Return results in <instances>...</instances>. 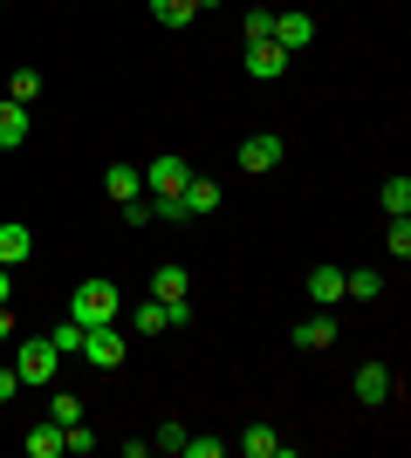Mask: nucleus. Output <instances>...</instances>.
<instances>
[{"mask_svg":"<svg viewBox=\"0 0 411 458\" xmlns=\"http://www.w3.org/2000/svg\"><path fill=\"white\" fill-rule=\"evenodd\" d=\"M69 315H76L82 328L97 322H124V294L110 281H76V294H69Z\"/></svg>","mask_w":411,"mask_h":458,"instance_id":"nucleus-1","label":"nucleus"},{"mask_svg":"<svg viewBox=\"0 0 411 458\" xmlns=\"http://www.w3.org/2000/svg\"><path fill=\"white\" fill-rule=\"evenodd\" d=\"M56 369H62V356H56L48 335H21L14 343V377L21 383H56Z\"/></svg>","mask_w":411,"mask_h":458,"instance_id":"nucleus-2","label":"nucleus"},{"mask_svg":"<svg viewBox=\"0 0 411 458\" xmlns=\"http://www.w3.org/2000/svg\"><path fill=\"white\" fill-rule=\"evenodd\" d=\"M76 356H90L97 369H117L124 363V322H97V328H82V349Z\"/></svg>","mask_w":411,"mask_h":458,"instance_id":"nucleus-3","label":"nucleus"},{"mask_svg":"<svg viewBox=\"0 0 411 458\" xmlns=\"http://www.w3.org/2000/svg\"><path fill=\"white\" fill-rule=\"evenodd\" d=\"M281 157H288V144H281L274 131H254V137H247V144L234 151V165H240V172H274Z\"/></svg>","mask_w":411,"mask_h":458,"instance_id":"nucleus-4","label":"nucleus"},{"mask_svg":"<svg viewBox=\"0 0 411 458\" xmlns=\"http://www.w3.org/2000/svg\"><path fill=\"white\" fill-rule=\"evenodd\" d=\"M185 178H193V165H185V157H151V165H144V191H151V199H178V191H185Z\"/></svg>","mask_w":411,"mask_h":458,"instance_id":"nucleus-5","label":"nucleus"},{"mask_svg":"<svg viewBox=\"0 0 411 458\" xmlns=\"http://www.w3.org/2000/svg\"><path fill=\"white\" fill-rule=\"evenodd\" d=\"M247 76L254 82H281L288 76V48H281V41H247Z\"/></svg>","mask_w":411,"mask_h":458,"instance_id":"nucleus-6","label":"nucleus"},{"mask_svg":"<svg viewBox=\"0 0 411 458\" xmlns=\"http://www.w3.org/2000/svg\"><path fill=\"white\" fill-rule=\"evenodd\" d=\"M178 206H185V219H206V212H219V185L213 178H185V191H178Z\"/></svg>","mask_w":411,"mask_h":458,"instance_id":"nucleus-7","label":"nucleus"},{"mask_svg":"<svg viewBox=\"0 0 411 458\" xmlns=\"http://www.w3.org/2000/svg\"><path fill=\"white\" fill-rule=\"evenodd\" d=\"M350 390H356V403H384V397H391V369H384V363H364L350 377Z\"/></svg>","mask_w":411,"mask_h":458,"instance_id":"nucleus-8","label":"nucleus"},{"mask_svg":"<svg viewBox=\"0 0 411 458\" xmlns=\"http://www.w3.org/2000/svg\"><path fill=\"white\" fill-rule=\"evenodd\" d=\"M268 41H281V48L295 55V48H309V41H315V21L309 14H274V35Z\"/></svg>","mask_w":411,"mask_h":458,"instance_id":"nucleus-9","label":"nucleus"},{"mask_svg":"<svg viewBox=\"0 0 411 458\" xmlns=\"http://www.w3.org/2000/svg\"><path fill=\"white\" fill-rule=\"evenodd\" d=\"M240 452H247V458H281L288 438H281L274 424H247V431H240Z\"/></svg>","mask_w":411,"mask_h":458,"instance_id":"nucleus-10","label":"nucleus"},{"mask_svg":"<svg viewBox=\"0 0 411 458\" xmlns=\"http://www.w3.org/2000/svg\"><path fill=\"white\" fill-rule=\"evenodd\" d=\"M21 144H28V103L7 96V103H0V151H21Z\"/></svg>","mask_w":411,"mask_h":458,"instance_id":"nucleus-11","label":"nucleus"},{"mask_svg":"<svg viewBox=\"0 0 411 458\" xmlns=\"http://www.w3.org/2000/svg\"><path fill=\"white\" fill-rule=\"evenodd\" d=\"M28 253H35V233L21 226V219H7V226H0V267H21Z\"/></svg>","mask_w":411,"mask_h":458,"instance_id":"nucleus-12","label":"nucleus"},{"mask_svg":"<svg viewBox=\"0 0 411 458\" xmlns=\"http://www.w3.org/2000/svg\"><path fill=\"white\" fill-rule=\"evenodd\" d=\"M330 343H336V315H330V308H315L309 322L295 328V349H330Z\"/></svg>","mask_w":411,"mask_h":458,"instance_id":"nucleus-13","label":"nucleus"},{"mask_svg":"<svg viewBox=\"0 0 411 458\" xmlns=\"http://www.w3.org/2000/svg\"><path fill=\"white\" fill-rule=\"evenodd\" d=\"M103 191H110V199H144V172H137V165H110V172H103Z\"/></svg>","mask_w":411,"mask_h":458,"instance_id":"nucleus-14","label":"nucleus"},{"mask_svg":"<svg viewBox=\"0 0 411 458\" xmlns=\"http://www.w3.org/2000/svg\"><path fill=\"white\" fill-rule=\"evenodd\" d=\"M309 301L315 308H336V301H343V267H309Z\"/></svg>","mask_w":411,"mask_h":458,"instance_id":"nucleus-15","label":"nucleus"},{"mask_svg":"<svg viewBox=\"0 0 411 458\" xmlns=\"http://www.w3.org/2000/svg\"><path fill=\"white\" fill-rule=\"evenodd\" d=\"M28 458H62V424H56V418L28 431Z\"/></svg>","mask_w":411,"mask_h":458,"instance_id":"nucleus-16","label":"nucleus"},{"mask_svg":"<svg viewBox=\"0 0 411 458\" xmlns=\"http://www.w3.org/2000/svg\"><path fill=\"white\" fill-rule=\"evenodd\" d=\"M193 14H199V0H151V21H158V28H185Z\"/></svg>","mask_w":411,"mask_h":458,"instance_id":"nucleus-17","label":"nucleus"},{"mask_svg":"<svg viewBox=\"0 0 411 458\" xmlns=\"http://www.w3.org/2000/svg\"><path fill=\"white\" fill-rule=\"evenodd\" d=\"M343 294H356V301H377V294H384V274L350 267V274H343Z\"/></svg>","mask_w":411,"mask_h":458,"instance_id":"nucleus-18","label":"nucleus"},{"mask_svg":"<svg viewBox=\"0 0 411 458\" xmlns=\"http://www.w3.org/2000/svg\"><path fill=\"white\" fill-rule=\"evenodd\" d=\"M151 301H185V267H158L151 274Z\"/></svg>","mask_w":411,"mask_h":458,"instance_id":"nucleus-19","label":"nucleus"},{"mask_svg":"<svg viewBox=\"0 0 411 458\" xmlns=\"http://www.w3.org/2000/svg\"><path fill=\"white\" fill-rule=\"evenodd\" d=\"M377 199H384V212H411V178H384V191H377Z\"/></svg>","mask_w":411,"mask_h":458,"instance_id":"nucleus-20","label":"nucleus"},{"mask_svg":"<svg viewBox=\"0 0 411 458\" xmlns=\"http://www.w3.org/2000/svg\"><path fill=\"white\" fill-rule=\"evenodd\" d=\"M62 452H76V458H82V452H97V431H90L82 418H76V424H62Z\"/></svg>","mask_w":411,"mask_h":458,"instance_id":"nucleus-21","label":"nucleus"},{"mask_svg":"<svg viewBox=\"0 0 411 458\" xmlns=\"http://www.w3.org/2000/svg\"><path fill=\"white\" fill-rule=\"evenodd\" d=\"M48 343H56V356H76V349H82V322L69 315L62 328H48Z\"/></svg>","mask_w":411,"mask_h":458,"instance_id":"nucleus-22","label":"nucleus"},{"mask_svg":"<svg viewBox=\"0 0 411 458\" xmlns=\"http://www.w3.org/2000/svg\"><path fill=\"white\" fill-rule=\"evenodd\" d=\"M7 96H14V103H35V96H41V69H14Z\"/></svg>","mask_w":411,"mask_h":458,"instance_id":"nucleus-23","label":"nucleus"},{"mask_svg":"<svg viewBox=\"0 0 411 458\" xmlns=\"http://www.w3.org/2000/svg\"><path fill=\"white\" fill-rule=\"evenodd\" d=\"M131 322L144 328V335H165V301H144V308L131 315Z\"/></svg>","mask_w":411,"mask_h":458,"instance_id":"nucleus-24","label":"nucleus"},{"mask_svg":"<svg viewBox=\"0 0 411 458\" xmlns=\"http://www.w3.org/2000/svg\"><path fill=\"white\" fill-rule=\"evenodd\" d=\"M151 452L178 458V452H185V431H178V424H158V438H151Z\"/></svg>","mask_w":411,"mask_h":458,"instance_id":"nucleus-25","label":"nucleus"},{"mask_svg":"<svg viewBox=\"0 0 411 458\" xmlns=\"http://www.w3.org/2000/svg\"><path fill=\"white\" fill-rule=\"evenodd\" d=\"M240 28H247V41H268V35H274V14H268V7H247V21H240Z\"/></svg>","mask_w":411,"mask_h":458,"instance_id":"nucleus-26","label":"nucleus"},{"mask_svg":"<svg viewBox=\"0 0 411 458\" xmlns=\"http://www.w3.org/2000/svg\"><path fill=\"white\" fill-rule=\"evenodd\" d=\"M384 247H391L398 260H405V253H411V219H405V212H398V219H391V233H384Z\"/></svg>","mask_w":411,"mask_h":458,"instance_id":"nucleus-27","label":"nucleus"},{"mask_svg":"<svg viewBox=\"0 0 411 458\" xmlns=\"http://www.w3.org/2000/svg\"><path fill=\"white\" fill-rule=\"evenodd\" d=\"M48 418H56V424H76V418H82V403L69 397V390H56V403H48Z\"/></svg>","mask_w":411,"mask_h":458,"instance_id":"nucleus-28","label":"nucleus"},{"mask_svg":"<svg viewBox=\"0 0 411 458\" xmlns=\"http://www.w3.org/2000/svg\"><path fill=\"white\" fill-rule=\"evenodd\" d=\"M178 458H227V445H219V438H185Z\"/></svg>","mask_w":411,"mask_h":458,"instance_id":"nucleus-29","label":"nucleus"},{"mask_svg":"<svg viewBox=\"0 0 411 458\" xmlns=\"http://www.w3.org/2000/svg\"><path fill=\"white\" fill-rule=\"evenodd\" d=\"M165 328H193V301H165Z\"/></svg>","mask_w":411,"mask_h":458,"instance_id":"nucleus-30","label":"nucleus"},{"mask_svg":"<svg viewBox=\"0 0 411 458\" xmlns=\"http://www.w3.org/2000/svg\"><path fill=\"white\" fill-rule=\"evenodd\" d=\"M21 397V377H14V369H0V403H14Z\"/></svg>","mask_w":411,"mask_h":458,"instance_id":"nucleus-31","label":"nucleus"},{"mask_svg":"<svg viewBox=\"0 0 411 458\" xmlns=\"http://www.w3.org/2000/svg\"><path fill=\"white\" fill-rule=\"evenodd\" d=\"M7 335H14V315H7V301H0V343H7Z\"/></svg>","mask_w":411,"mask_h":458,"instance_id":"nucleus-32","label":"nucleus"},{"mask_svg":"<svg viewBox=\"0 0 411 458\" xmlns=\"http://www.w3.org/2000/svg\"><path fill=\"white\" fill-rule=\"evenodd\" d=\"M7 294H14V267H0V301H7Z\"/></svg>","mask_w":411,"mask_h":458,"instance_id":"nucleus-33","label":"nucleus"},{"mask_svg":"<svg viewBox=\"0 0 411 458\" xmlns=\"http://www.w3.org/2000/svg\"><path fill=\"white\" fill-rule=\"evenodd\" d=\"M199 7H227V0H199Z\"/></svg>","mask_w":411,"mask_h":458,"instance_id":"nucleus-34","label":"nucleus"}]
</instances>
